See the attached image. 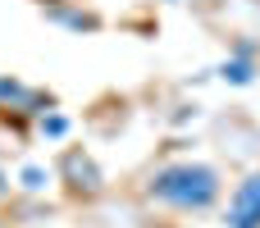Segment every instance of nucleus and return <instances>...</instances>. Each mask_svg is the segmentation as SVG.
Masks as SVG:
<instances>
[{
	"label": "nucleus",
	"mask_w": 260,
	"mask_h": 228,
	"mask_svg": "<svg viewBox=\"0 0 260 228\" xmlns=\"http://www.w3.org/2000/svg\"><path fill=\"white\" fill-rule=\"evenodd\" d=\"M9 192V174H5V165H0V197Z\"/></svg>",
	"instance_id": "nucleus-10"
},
{
	"label": "nucleus",
	"mask_w": 260,
	"mask_h": 228,
	"mask_svg": "<svg viewBox=\"0 0 260 228\" xmlns=\"http://www.w3.org/2000/svg\"><path fill=\"white\" fill-rule=\"evenodd\" d=\"M219 169L215 165H201V160H178V165H165V169H155L151 174V183H146V192H151V201H160V206H174V210H210L215 201H219Z\"/></svg>",
	"instance_id": "nucleus-1"
},
{
	"label": "nucleus",
	"mask_w": 260,
	"mask_h": 228,
	"mask_svg": "<svg viewBox=\"0 0 260 228\" xmlns=\"http://www.w3.org/2000/svg\"><path fill=\"white\" fill-rule=\"evenodd\" d=\"M46 183H50V169L23 165V174H18V187H23V192H46Z\"/></svg>",
	"instance_id": "nucleus-8"
},
{
	"label": "nucleus",
	"mask_w": 260,
	"mask_h": 228,
	"mask_svg": "<svg viewBox=\"0 0 260 228\" xmlns=\"http://www.w3.org/2000/svg\"><path fill=\"white\" fill-rule=\"evenodd\" d=\"M0 110H14V114H41V110H50V96L37 91V87H27V82L14 78V73H0Z\"/></svg>",
	"instance_id": "nucleus-4"
},
{
	"label": "nucleus",
	"mask_w": 260,
	"mask_h": 228,
	"mask_svg": "<svg viewBox=\"0 0 260 228\" xmlns=\"http://www.w3.org/2000/svg\"><path fill=\"white\" fill-rule=\"evenodd\" d=\"M46 18L59 23V27H73V32H91L96 27V14H82V9H69V5H50Z\"/></svg>",
	"instance_id": "nucleus-6"
},
{
	"label": "nucleus",
	"mask_w": 260,
	"mask_h": 228,
	"mask_svg": "<svg viewBox=\"0 0 260 228\" xmlns=\"http://www.w3.org/2000/svg\"><path fill=\"white\" fill-rule=\"evenodd\" d=\"M187 119H197V105H178V114H174V123H187Z\"/></svg>",
	"instance_id": "nucleus-9"
},
{
	"label": "nucleus",
	"mask_w": 260,
	"mask_h": 228,
	"mask_svg": "<svg viewBox=\"0 0 260 228\" xmlns=\"http://www.w3.org/2000/svg\"><path fill=\"white\" fill-rule=\"evenodd\" d=\"M0 228H9V224H5V219H0Z\"/></svg>",
	"instance_id": "nucleus-11"
},
{
	"label": "nucleus",
	"mask_w": 260,
	"mask_h": 228,
	"mask_svg": "<svg viewBox=\"0 0 260 228\" xmlns=\"http://www.w3.org/2000/svg\"><path fill=\"white\" fill-rule=\"evenodd\" d=\"M59 178L69 183V192H73V197H96V192L105 187L101 165H96L82 146H69V151L59 155Z\"/></svg>",
	"instance_id": "nucleus-2"
},
{
	"label": "nucleus",
	"mask_w": 260,
	"mask_h": 228,
	"mask_svg": "<svg viewBox=\"0 0 260 228\" xmlns=\"http://www.w3.org/2000/svg\"><path fill=\"white\" fill-rule=\"evenodd\" d=\"M37 128H41V137H50V142H59V137L69 133V119H64L59 110H41V119H37Z\"/></svg>",
	"instance_id": "nucleus-7"
},
{
	"label": "nucleus",
	"mask_w": 260,
	"mask_h": 228,
	"mask_svg": "<svg viewBox=\"0 0 260 228\" xmlns=\"http://www.w3.org/2000/svg\"><path fill=\"white\" fill-rule=\"evenodd\" d=\"M251 55H256V46H251V41H242V46L219 64V78H224V82H233V87H251V82H256V64H251Z\"/></svg>",
	"instance_id": "nucleus-5"
},
{
	"label": "nucleus",
	"mask_w": 260,
	"mask_h": 228,
	"mask_svg": "<svg viewBox=\"0 0 260 228\" xmlns=\"http://www.w3.org/2000/svg\"><path fill=\"white\" fill-rule=\"evenodd\" d=\"M224 228H260V169H256V174H247V178L233 187Z\"/></svg>",
	"instance_id": "nucleus-3"
}]
</instances>
